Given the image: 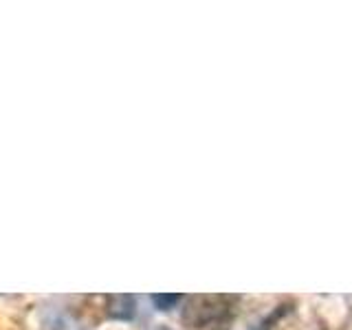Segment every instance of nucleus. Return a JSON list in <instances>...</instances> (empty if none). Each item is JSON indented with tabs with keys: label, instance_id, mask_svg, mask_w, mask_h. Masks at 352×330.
Returning a JSON list of instances; mask_svg holds the SVG:
<instances>
[{
	"label": "nucleus",
	"instance_id": "f257e3e1",
	"mask_svg": "<svg viewBox=\"0 0 352 330\" xmlns=\"http://www.w3.org/2000/svg\"><path fill=\"white\" fill-rule=\"evenodd\" d=\"M108 315L115 319H132L135 317V297L132 295H113L108 304Z\"/></svg>",
	"mask_w": 352,
	"mask_h": 330
},
{
	"label": "nucleus",
	"instance_id": "f03ea898",
	"mask_svg": "<svg viewBox=\"0 0 352 330\" xmlns=\"http://www.w3.org/2000/svg\"><path fill=\"white\" fill-rule=\"evenodd\" d=\"M152 302L157 304L161 311H170L176 302H181V295H154Z\"/></svg>",
	"mask_w": 352,
	"mask_h": 330
}]
</instances>
